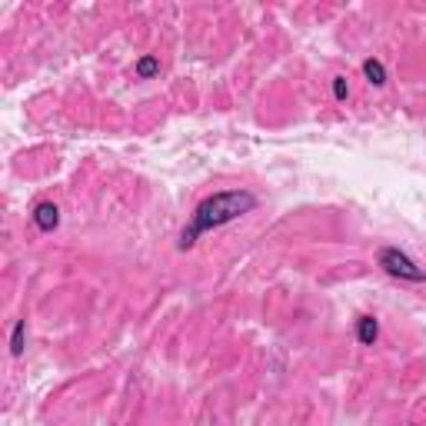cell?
I'll return each instance as SVG.
<instances>
[{"label": "cell", "instance_id": "cell-7", "mask_svg": "<svg viewBox=\"0 0 426 426\" xmlns=\"http://www.w3.org/2000/svg\"><path fill=\"white\" fill-rule=\"evenodd\" d=\"M134 74H137L140 80H153V77L160 74V61L147 54V57H140V61L134 63Z\"/></svg>", "mask_w": 426, "mask_h": 426}, {"label": "cell", "instance_id": "cell-3", "mask_svg": "<svg viewBox=\"0 0 426 426\" xmlns=\"http://www.w3.org/2000/svg\"><path fill=\"white\" fill-rule=\"evenodd\" d=\"M33 227L40 230V233H50V230L61 227V207L54 203V200H44V203H37L31 213Z\"/></svg>", "mask_w": 426, "mask_h": 426}, {"label": "cell", "instance_id": "cell-1", "mask_svg": "<svg viewBox=\"0 0 426 426\" xmlns=\"http://www.w3.org/2000/svg\"><path fill=\"white\" fill-rule=\"evenodd\" d=\"M257 203H260L257 194H250V190H220V194H210V197L194 210V216H190V223L183 227L177 246H180V250H190L203 233L227 227V223H233V220L253 213L257 210Z\"/></svg>", "mask_w": 426, "mask_h": 426}, {"label": "cell", "instance_id": "cell-6", "mask_svg": "<svg viewBox=\"0 0 426 426\" xmlns=\"http://www.w3.org/2000/svg\"><path fill=\"white\" fill-rule=\"evenodd\" d=\"M24 350H27V320H17L14 330H10V353L24 356Z\"/></svg>", "mask_w": 426, "mask_h": 426}, {"label": "cell", "instance_id": "cell-8", "mask_svg": "<svg viewBox=\"0 0 426 426\" xmlns=\"http://www.w3.org/2000/svg\"><path fill=\"white\" fill-rule=\"evenodd\" d=\"M333 97L340 100V104L350 97V84H347V77H333Z\"/></svg>", "mask_w": 426, "mask_h": 426}, {"label": "cell", "instance_id": "cell-2", "mask_svg": "<svg viewBox=\"0 0 426 426\" xmlns=\"http://www.w3.org/2000/svg\"><path fill=\"white\" fill-rule=\"evenodd\" d=\"M377 260H380L383 274L396 276V280H407V283H426V270L410 253H403L400 246H383Z\"/></svg>", "mask_w": 426, "mask_h": 426}, {"label": "cell", "instance_id": "cell-5", "mask_svg": "<svg viewBox=\"0 0 426 426\" xmlns=\"http://www.w3.org/2000/svg\"><path fill=\"white\" fill-rule=\"evenodd\" d=\"M363 77L370 87H383L386 84V67H383V61H377V57L363 61Z\"/></svg>", "mask_w": 426, "mask_h": 426}, {"label": "cell", "instance_id": "cell-4", "mask_svg": "<svg viewBox=\"0 0 426 426\" xmlns=\"http://www.w3.org/2000/svg\"><path fill=\"white\" fill-rule=\"evenodd\" d=\"M377 336H380V323H377V317H360L356 320V340H360L363 347H373V343H377Z\"/></svg>", "mask_w": 426, "mask_h": 426}]
</instances>
